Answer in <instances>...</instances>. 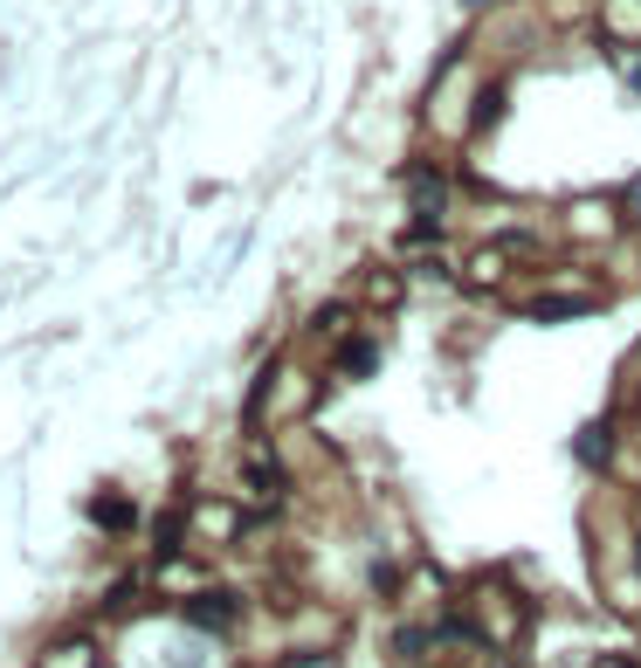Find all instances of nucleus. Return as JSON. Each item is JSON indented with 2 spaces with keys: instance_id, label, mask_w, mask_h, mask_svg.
<instances>
[{
  "instance_id": "20e7f679",
  "label": "nucleus",
  "mask_w": 641,
  "mask_h": 668,
  "mask_svg": "<svg viewBox=\"0 0 641 668\" xmlns=\"http://www.w3.org/2000/svg\"><path fill=\"white\" fill-rule=\"evenodd\" d=\"M586 311H594V297H538V303H524L531 324H566V318H586Z\"/></svg>"
},
{
  "instance_id": "ddd939ff",
  "label": "nucleus",
  "mask_w": 641,
  "mask_h": 668,
  "mask_svg": "<svg viewBox=\"0 0 641 668\" xmlns=\"http://www.w3.org/2000/svg\"><path fill=\"white\" fill-rule=\"evenodd\" d=\"M463 8H490V0H463Z\"/></svg>"
},
{
  "instance_id": "1a4fd4ad",
  "label": "nucleus",
  "mask_w": 641,
  "mask_h": 668,
  "mask_svg": "<svg viewBox=\"0 0 641 668\" xmlns=\"http://www.w3.org/2000/svg\"><path fill=\"white\" fill-rule=\"evenodd\" d=\"M497 111H504V90H483V97H476V124H490Z\"/></svg>"
},
{
  "instance_id": "f257e3e1",
  "label": "nucleus",
  "mask_w": 641,
  "mask_h": 668,
  "mask_svg": "<svg viewBox=\"0 0 641 668\" xmlns=\"http://www.w3.org/2000/svg\"><path fill=\"white\" fill-rule=\"evenodd\" d=\"M235 621H242V593H228V586H208V593L187 600V627H200V634H221Z\"/></svg>"
},
{
  "instance_id": "0eeeda50",
  "label": "nucleus",
  "mask_w": 641,
  "mask_h": 668,
  "mask_svg": "<svg viewBox=\"0 0 641 668\" xmlns=\"http://www.w3.org/2000/svg\"><path fill=\"white\" fill-rule=\"evenodd\" d=\"M421 648H428L421 627H400V634H394V655H400V661H421Z\"/></svg>"
},
{
  "instance_id": "39448f33",
  "label": "nucleus",
  "mask_w": 641,
  "mask_h": 668,
  "mask_svg": "<svg viewBox=\"0 0 641 668\" xmlns=\"http://www.w3.org/2000/svg\"><path fill=\"white\" fill-rule=\"evenodd\" d=\"M407 187H415V200H421V214H428V221L442 214V200H449L442 172H428V166H407Z\"/></svg>"
},
{
  "instance_id": "423d86ee",
  "label": "nucleus",
  "mask_w": 641,
  "mask_h": 668,
  "mask_svg": "<svg viewBox=\"0 0 641 668\" xmlns=\"http://www.w3.org/2000/svg\"><path fill=\"white\" fill-rule=\"evenodd\" d=\"M90 517H97V531H132V524H139V510L124 503V497H97V503H90Z\"/></svg>"
},
{
  "instance_id": "6e6552de",
  "label": "nucleus",
  "mask_w": 641,
  "mask_h": 668,
  "mask_svg": "<svg viewBox=\"0 0 641 668\" xmlns=\"http://www.w3.org/2000/svg\"><path fill=\"white\" fill-rule=\"evenodd\" d=\"M132 600H139V579H118V586H111V600H104V613H124Z\"/></svg>"
},
{
  "instance_id": "9b49d317",
  "label": "nucleus",
  "mask_w": 641,
  "mask_h": 668,
  "mask_svg": "<svg viewBox=\"0 0 641 668\" xmlns=\"http://www.w3.org/2000/svg\"><path fill=\"white\" fill-rule=\"evenodd\" d=\"M628 90H634V97H641V63H628Z\"/></svg>"
},
{
  "instance_id": "9d476101",
  "label": "nucleus",
  "mask_w": 641,
  "mask_h": 668,
  "mask_svg": "<svg viewBox=\"0 0 641 668\" xmlns=\"http://www.w3.org/2000/svg\"><path fill=\"white\" fill-rule=\"evenodd\" d=\"M628 208H634V221H641V172L628 179Z\"/></svg>"
},
{
  "instance_id": "f8f14e48",
  "label": "nucleus",
  "mask_w": 641,
  "mask_h": 668,
  "mask_svg": "<svg viewBox=\"0 0 641 668\" xmlns=\"http://www.w3.org/2000/svg\"><path fill=\"white\" fill-rule=\"evenodd\" d=\"M607 668H641V661H621V655H614V661H607Z\"/></svg>"
},
{
  "instance_id": "7ed1b4c3",
  "label": "nucleus",
  "mask_w": 641,
  "mask_h": 668,
  "mask_svg": "<svg viewBox=\"0 0 641 668\" xmlns=\"http://www.w3.org/2000/svg\"><path fill=\"white\" fill-rule=\"evenodd\" d=\"M331 372H339V379H373L379 372V345L373 338H345L339 358H331Z\"/></svg>"
},
{
  "instance_id": "f03ea898",
  "label": "nucleus",
  "mask_w": 641,
  "mask_h": 668,
  "mask_svg": "<svg viewBox=\"0 0 641 668\" xmlns=\"http://www.w3.org/2000/svg\"><path fill=\"white\" fill-rule=\"evenodd\" d=\"M573 461H579V469H607V461H614V434H607V421H586V427L573 434Z\"/></svg>"
}]
</instances>
